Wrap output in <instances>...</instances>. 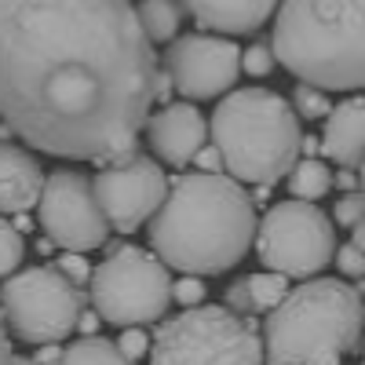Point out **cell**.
Masks as SVG:
<instances>
[{
	"label": "cell",
	"mask_w": 365,
	"mask_h": 365,
	"mask_svg": "<svg viewBox=\"0 0 365 365\" xmlns=\"http://www.w3.org/2000/svg\"><path fill=\"white\" fill-rule=\"evenodd\" d=\"M158 66L132 0H0V125L41 154L132 158Z\"/></svg>",
	"instance_id": "6da1fadb"
},
{
	"label": "cell",
	"mask_w": 365,
	"mask_h": 365,
	"mask_svg": "<svg viewBox=\"0 0 365 365\" xmlns=\"http://www.w3.org/2000/svg\"><path fill=\"white\" fill-rule=\"evenodd\" d=\"M256 223V205L241 182L187 172L168 182L161 208L150 216V249L187 278L223 274L249 256Z\"/></svg>",
	"instance_id": "7a4b0ae2"
},
{
	"label": "cell",
	"mask_w": 365,
	"mask_h": 365,
	"mask_svg": "<svg viewBox=\"0 0 365 365\" xmlns=\"http://www.w3.org/2000/svg\"><path fill=\"white\" fill-rule=\"evenodd\" d=\"M274 63L318 91H358L365 81V0H278Z\"/></svg>",
	"instance_id": "3957f363"
},
{
	"label": "cell",
	"mask_w": 365,
	"mask_h": 365,
	"mask_svg": "<svg viewBox=\"0 0 365 365\" xmlns=\"http://www.w3.org/2000/svg\"><path fill=\"white\" fill-rule=\"evenodd\" d=\"M361 292L340 278L289 289L263 322V365H340L361 351Z\"/></svg>",
	"instance_id": "277c9868"
},
{
	"label": "cell",
	"mask_w": 365,
	"mask_h": 365,
	"mask_svg": "<svg viewBox=\"0 0 365 365\" xmlns=\"http://www.w3.org/2000/svg\"><path fill=\"white\" fill-rule=\"evenodd\" d=\"M208 135L223 158V175L270 190L299 161L303 125L278 91L241 88L220 99Z\"/></svg>",
	"instance_id": "5b68a950"
},
{
	"label": "cell",
	"mask_w": 365,
	"mask_h": 365,
	"mask_svg": "<svg viewBox=\"0 0 365 365\" xmlns=\"http://www.w3.org/2000/svg\"><path fill=\"white\" fill-rule=\"evenodd\" d=\"M106 259L91 267V307H96L99 322L139 329L165 318L172 303V278L168 267L139 245L117 241V245H103Z\"/></svg>",
	"instance_id": "8992f818"
},
{
	"label": "cell",
	"mask_w": 365,
	"mask_h": 365,
	"mask_svg": "<svg viewBox=\"0 0 365 365\" xmlns=\"http://www.w3.org/2000/svg\"><path fill=\"white\" fill-rule=\"evenodd\" d=\"M150 365H263L259 332L227 307H190L150 336Z\"/></svg>",
	"instance_id": "52a82bcc"
},
{
	"label": "cell",
	"mask_w": 365,
	"mask_h": 365,
	"mask_svg": "<svg viewBox=\"0 0 365 365\" xmlns=\"http://www.w3.org/2000/svg\"><path fill=\"white\" fill-rule=\"evenodd\" d=\"M84 299V289H73L55 267H29L0 285V318L26 344H63L77 329Z\"/></svg>",
	"instance_id": "ba28073f"
},
{
	"label": "cell",
	"mask_w": 365,
	"mask_h": 365,
	"mask_svg": "<svg viewBox=\"0 0 365 365\" xmlns=\"http://www.w3.org/2000/svg\"><path fill=\"white\" fill-rule=\"evenodd\" d=\"M252 245L259 263L282 278H314L332 263L336 252V227L318 205L282 201L274 205L263 223H256Z\"/></svg>",
	"instance_id": "9c48e42d"
},
{
	"label": "cell",
	"mask_w": 365,
	"mask_h": 365,
	"mask_svg": "<svg viewBox=\"0 0 365 365\" xmlns=\"http://www.w3.org/2000/svg\"><path fill=\"white\" fill-rule=\"evenodd\" d=\"M37 212H41V227L48 241L66 252L84 256L110 241V227L96 197H91V182L77 168H55L51 175H44Z\"/></svg>",
	"instance_id": "30bf717a"
},
{
	"label": "cell",
	"mask_w": 365,
	"mask_h": 365,
	"mask_svg": "<svg viewBox=\"0 0 365 365\" xmlns=\"http://www.w3.org/2000/svg\"><path fill=\"white\" fill-rule=\"evenodd\" d=\"M88 182H91V197H96L106 227L117 234H135L143 223H150V216L161 208L168 194L165 168L150 154H143V150H135L132 158L117 161V165L99 168Z\"/></svg>",
	"instance_id": "8fae6325"
},
{
	"label": "cell",
	"mask_w": 365,
	"mask_h": 365,
	"mask_svg": "<svg viewBox=\"0 0 365 365\" xmlns=\"http://www.w3.org/2000/svg\"><path fill=\"white\" fill-rule=\"evenodd\" d=\"M161 70L187 103L227 96L241 73V48L230 37L182 34L165 48Z\"/></svg>",
	"instance_id": "7c38bea8"
},
{
	"label": "cell",
	"mask_w": 365,
	"mask_h": 365,
	"mask_svg": "<svg viewBox=\"0 0 365 365\" xmlns=\"http://www.w3.org/2000/svg\"><path fill=\"white\" fill-rule=\"evenodd\" d=\"M143 135H146L150 154H154L158 165L182 168V165H190L194 154L205 146L208 120H205V113L194 103H168L158 113L146 117Z\"/></svg>",
	"instance_id": "4fadbf2b"
},
{
	"label": "cell",
	"mask_w": 365,
	"mask_h": 365,
	"mask_svg": "<svg viewBox=\"0 0 365 365\" xmlns=\"http://www.w3.org/2000/svg\"><path fill=\"white\" fill-rule=\"evenodd\" d=\"M322 158L336 161L347 172H361V150H365V103L358 96L340 99L325 113L322 128Z\"/></svg>",
	"instance_id": "5bb4252c"
},
{
	"label": "cell",
	"mask_w": 365,
	"mask_h": 365,
	"mask_svg": "<svg viewBox=\"0 0 365 365\" xmlns=\"http://www.w3.org/2000/svg\"><path fill=\"white\" fill-rule=\"evenodd\" d=\"M179 8L208 34L237 37V34H256L274 15L278 0H179Z\"/></svg>",
	"instance_id": "9a60e30c"
},
{
	"label": "cell",
	"mask_w": 365,
	"mask_h": 365,
	"mask_svg": "<svg viewBox=\"0 0 365 365\" xmlns=\"http://www.w3.org/2000/svg\"><path fill=\"white\" fill-rule=\"evenodd\" d=\"M44 187V172L29 150L15 143H0V216H22L37 205Z\"/></svg>",
	"instance_id": "2e32d148"
},
{
	"label": "cell",
	"mask_w": 365,
	"mask_h": 365,
	"mask_svg": "<svg viewBox=\"0 0 365 365\" xmlns=\"http://www.w3.org/2000/svg\"><path fill=\"white\" fill-rule=\"evenodd\" d=\"M285 292H289V278L259 270V274H249V278H237L234 285H227L223 299H227L230 314H263V311L278 307Z\"/></svg>",
	"instance_id": "e0dca14e"
},
{
	"label": "cell",
	"mask_w": 365,
	"mask_h": 365,
	"mask_svg": "<svg viewBox=\"0 0 365 365\" xmlns=\"http://www.w3.org/2000/svg\"><path fill=\"white\" fill-rule=\"evenodd\" d=\"M285 179H289L285 187H289L292 201H307V205H314L318 197H325V194L332 190V172L325 168L322 158H299V161L289 168Z\"/></svg>",
	"instance_id": "ac0fdd59"
},
{
	"label": "cell",
	"mask_w": 365,
	"mask_h": 365,
	"mask_svg": "<svg viewBox=\"0 0 365 365\" xmlns=\"http://www.w3.org/2000/svg\"><path fill=\"white\" fill-rule=\"evenodd\" d=\"M139 15V26L150 44H172L179 37V22H182V11L175 0H143L135 8Z\"/></svg>",
	"instance_id": "d6986e66"
},
{
	"label": "cell",
	"mask_w": 365,
	"mask_h": 365,
	"mask_svg": "<svg viewBox=\"0 0 365 365\" xmlns=\"http://www.w3.org/2000/svg\"><path fill=\"white\" fill-rule=\"evenodd\" d=\"M55 365H132L117 354V347L103 336H81L77 344H70L63 354H58Z\"/></svg>",
	"instance_id": "ffe728a7"
},
{
	"label": "cell",
	"mask_w": 365,
	"mask_h": 365,
	"mask_svg": "<svg viewBox=\"0 0 365 365\" xmlns=\"http://www.w3.org/2000/svg\"><path fill=\"white\" fill-rule=\"evenodd\" d=\"M289 106H292V113H296L299 120H322V117L332 110L329 96H325V91H318V88H311V84H296Z\"/></svg>",
	"instance_id": "44dd1931"
},
{
	"label": "cell",
	"mask_w": 365,
	"mask_h": 365,
	"mask_svg": "<svg viewBox=\"0 0 365 365\" xmlns=\"http://www.w3.org/2000/svg\"><path fill=\"white\" fill-rule=\"evenodd\" d=\"M22 256H26L22 234L0 216V278H11V274L19 270V263H22Z\"/></svg>",
	"instance_id": "7402d4cb"
},
{
	"label": "cell",
	"mask_w": 365,
	"mask_h": 365,
	"mask_svg": "<svg viewBox=\"0 0 365 365\" xmlns=\"http://www.w3.org/2000/svg\"><path fill=\"white\" fill-rule=\"evenodd\" d=\"M361 241H365V230L354 227V241H347V245H336V252H332V259H336V267H340L344 278H361V274H365Z\"/></svg>",
	"instance_id": "603a6c76"
},
{
	"label": "cell",
	"mask_w": 365,
	"mask_h": 365,
	"mask_svg": "<svg viewBox=\"0 0 365 365\" xmlns=\"http://www.w3.org/2000/svg\"><path fill=\"white\" fill-rule=\"evenodd\" d=\"M55 270L63 274L73 289H84L88 278H91V263L84 256H77V252H63V256H58V263H55Z\"/></svg>",
	"instance_id": "cb8c5ba5"
},
{
	"label": "cell",
	"mask_w": 365,
	"mask_h": 365,
	"mask_svg": "<svg viewBox=\"0 0 365 365\" xmlns=\"http://www.w3.org/2000/svg\"><path fill=\"white\" fill-rule=\"evenodd\" d=\"M117 354L120 358H125V361H139L146 351H150V336H146V329H125V332H120V336H117Z\"/></svg>",
	"instance_id": "d4e9b609"
},
{
	"label": "cell",
	"mask_w": 365,
	"mask_h": 365,
	"mask_svg": "<svg viewBox=\"0 0 365 365\" xmlns=\"http://www.w3.org/2000/svg\"><path fill=\"white\" fill-rule=\"evenodd\" d=\"M241 70L245 73H252V77H267V73H274V55H270V48L267 44H252V48H245L241 51Z\"/></svg>",
	"instance_id": "484cf974"
},
{
	"label": "cell",
	"mask_w": 365,
	"mask_h": 365,
	"mask_svg": "<svg viewBox=\"0 0 365 365\" xmlns=\"http://www.w3.org/2000/svg\"><path fill=\"white\" fill-rule=\"evenodd\" d=\"M332 212H336V223H340V227H361V212H365V197H361V190L344 194Z\"/></svg>",
	"instance_id": "4316f807"
},
{
	"label": "cell",
	"mask_w": 365,
	"mask_h": 365,
	"mask_svg": "<svg viewBox=\"0 0 365 365\" xmlns=\"http://www.w3.org/2000/svg\"><path fill=\"white\" fill-rule=\"evenodd\" d=\"M172 299L175 303H182V307H201L205 303V282L201 278H179L175 285H172Z\"/></svg>",
	"instance_id": "83f0119b"
},
{
	"label": "cell",
	"mask_w": 365,
	"mask_h": 365,
	"mask_svg": "<svg viewBox=\"0 0 365 365\" xmlns=\"http://www.w3.org/2000/svg\"><path fill=\"white\" fill-rule=\"evenodd\" d=\"M194 165H197V172H205V175H223V158H220L216 146H201L197 154H194Z\"/></svg>",
	"instance_id": "f1b7e54d"
},
{
	"label": "cell",
	"mask_w": 365,
	"mask_h": 365,
	"mask_svg": "<svg viewBox=\"0 0 365 365\" xmlns=\"http://www.w3.org/2000/svg\"><path fill=\"white\" fill-rule=\"evenodd\" d=\"M332 187H336V190H344V194H354V190H361V179H358V172H347V168H340L336 175H332Z\"/></svg>",
	"instance_id": "f546056e"
},
{
	"label": "cell",
	"mask_w": 365,
	"mask_h": 365,
	"mask_svg": "<svg viewBox=\"0 0 365 365\" xmlns=\"http://www.w3.org/2000/svg\"><path fill=\"white\" fill-rule=\"evenodd\" d=\"M11 336H8V325H4V318H0V365H11Z\"/></svg>",
	"instance_id": "4dcf8cb0"
},
{
	"label": "cell",
	"mask_w": 365,
	"mask_h": 365,
	"mask_svg": "<svg viewBox=\"0 0 365 365\" xmlns=\"http://www.w3.org/2000/svg\"><path fill=\"white\" fill-rule=\"evenodd\" d=\"M58 354H63V351H58V344H44V347L37 351L34 365H55V361H58Z\"/></svg>",
	"instance_id": "1f68e13d"
},
{
	"label": "cell",
	"mask_w": 365,
	"mask_h": 365,
	"mask_svg": "<svg viewBox=\"0 0 365 365\" xmlns=\"http://www.w3.org/2000/svg\"><path fill=\"white\" fill-rule=\"evenodd\" d=\"M77 329L84 332V336H96V329H99V314H88V311H81V318H77Z\"/></svg>",
	"instance_id": "d6a6232c"
},
{
	"label": "cell",
	"mask_w": 365,
	"mask_h": 365,
	"mask_svg": "<svg viewBox=\"0 0 365 365\" xmlns=\"http://www.w3.org/2000/svg\"><path fill=\"white\" fill-rule=\"evenodd\" d=\"M11 365H34V358H19V354H11Z\"/></svg>",
	"instance_id": "836d02e7"
}]
</instances>
